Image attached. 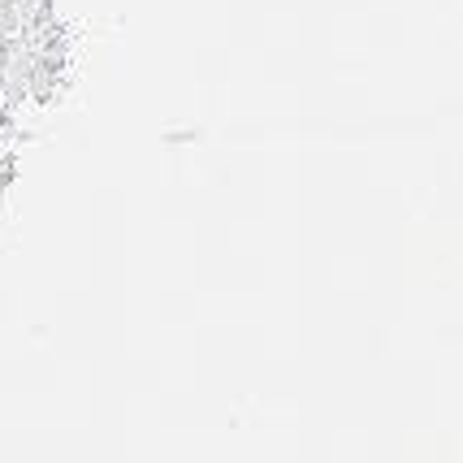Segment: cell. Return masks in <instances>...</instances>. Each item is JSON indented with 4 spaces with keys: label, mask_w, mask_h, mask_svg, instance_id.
<instances>
[{
    "label": "cell",
    "mask_w": 463,
    "mask_h": 463,
    "mask_svg": "<svg viewBox=\"0 0 463 463\" xmlns=\"http://www.w3.org/2000/svg\"><path fill=\"white\" fill-rule=\"evenodd\" d=\"M14 178V174H9V161H5V156H0V186H5V182Z\"/></svg>",
    "instance_id": "7a4b0ae2"
},
{
    "label": "cell",
    "mask_w": 463,
    "mask_h": 463,
    "mask_svg": "<svg viewBox=\"0 0 463 463\" xmlns=\"http://www.w3.org/2000/svg\"><path fill=\"white\" fill-rule=\"evenodd\" d=\"M31 65H35V48L14 35L0 43V100H26L31 91Z\"/></svg>",
    "instance_id": "6da1fadb"
}]
</instances>
